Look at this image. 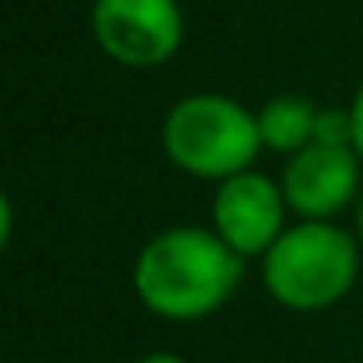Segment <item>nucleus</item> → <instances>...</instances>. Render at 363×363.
<instances>
[{"instance_id": "obj_1", "label": "nucleus", "mask_w": 363, "mask_h": 363, "mask_svg": "<svg viewBox=\"0 0 363 363\" xmlns=\"http://www.w3.org/2000/svg\"><path fill=\"white\" fill-rule=\"evenodd\" d=\"M242 262L211 227H168L133 262L137 301L160 320H203L242 285Z\"/></svg>"}, {"instance_id": "obj_2", "label": "nucleus", "mask_w": 363, "mask_h": 363, "mask_svg": "<svg viewBox=\"0 0 363 363\" xmlns=\"http://www.w3.org/2000/svg\"><path fill=\"white\" fill-rule=\"evenodd\" d=\"M363 250L332 219H297L262 258L266 293L289 313H324L359 281Z\"/></svg>"}, {"instance_id": "obj_3", "label": "nucleus", "mask_w": 363, "mask_h": 363, "mask_svg": "<svg viewBox=\"0 0 363 363\" xmlns=\"http://www.w3.org/2000/svg\"><path fill=\"white\" fill-rule=\"evenodd\" d=\"M160 145L184 176L223 184L238 172H250L258 160V113L215 90L188 94L164 113Z\"/></svg>"}, {"instance_id": "obj_4", "label": "nucleus", "mask_w": 363, "mask_h": 363, "mask_svg": "<svg viewBox=\"0 0 363 363\" xmlns=\"http://www.w3.org/2000/svg\"><path fill=\"white\" fill-rule=\"evenodd\" d=\"M90 35L110 63L157 71L184 43L180 0H94Z\"/></svg>"}, {"instance_id": "obj_5", "label": "nucleus", "mask_w": 363, "mask_h": 363, "mask_svg": "<svg viewBox=\"0 0 363 363\" xmlns=\"http://www.w3.org/2000/svg\"><path fill=\"white\" fill-rule=\"evenodd\" d=\"M285 215H289V203L281 196V184L254 168L215 184L211 230L238 258H266V250L289 227Z\"/></svg>"}, {"instance_id": "obj_6", "label": "nucleus", "mask_w": 363, "mask_h": 363, "mask_svg": "<svg viewBox=\"0 0 363 363\" xmlns=\"http://www.w3.org/2000/svg\"><path fill=\"white\" fill-rule=\"evenodd\" d=\"M363 160L352 145H320L293 152L281 168V196L297 219H336L359 196Z\"/></svg>"}, {"instance_id": "obj_7", "label": "nucleus", "mask_w": 363, "mask_h": 363, "mask_svg": "<svg viewBox=\"0 0 363 363\" xmlns=\"http://www.w3.org/2000/svg\"><path fill=\"white\" fill-rule=\"evenodd\" d=\"M258 113V133H262V149L293 157V152L308 149L316 141V118L320 106L308 102L305 94H274L269 102H262Z\"/></svg>"}, {"instance_id": "obj_8", "label": "nucleus", "mask_w": 363, "mask_h": 363, "mask_svg": "<svg viewBox=\"0 0 363 363\" xmlns=\"http://www.w3.org/2000/svg\"><path fill=\"white\" fill-rule=\"evenodd\" d=\"M316 141L320 145H352V113L347 110H320L316 118Z\"/></svg>"}, {"instance_id": "obj_9", "label": "nucleus", "mask_w": 363, "mask_h": 363, "mask_svg": "<svg viewBox=\"0 0 363 363\" xmlns=\"http://www.w3.org/2000/svg\"><path fill=\"white\" fill-rule=\"evenodd\" d=\"M347 113H352V149L359 152V160H363V82L355 86L352 102H347Z\"/></svg>"}, {"instance_id": "obj_10", "label": "nucleus", "mask_w": 363, "mask_h": 363, "mask_svg": "<svg viewBox=\"0 0 363 363\" xmlns=\"http://www.w3.org/2000/svg\"><path fill=\"white\" fill-rule=\"evenodd\" d=\"M12 230H16V211H12L9 191L0 188V258H4V250H9V242H12Z\"/></svg>"}, {"instance_id": "obj_11", "label": "nucleus", "mask_w": 363, "mask_h": 363, "mask_svg": "<svg viewBox=\"0 0 363 363\" xmlns=\"http://www.w3.org/2000/svg\"><path fill=\"white\" fill-rule=\"evenodd\" d=\"M137 363H188V359L176 355V352H152V355H145V359H137Z\"/></svg>"}, {"instance_id": "obj_12", "label": "nucleus", "mask_w": 363, "mask_h": 363, "mask_svg": "<svg viewBox=\"0 0 363 363\" xmlns=\"http://www.w3.org/2000/svg\"><path fill=\"white\" fill-rule=\"evenodd\" d=\"M355 238H359V250H363V196H359V207H355Z\"/></svg>"}]
</instances>
